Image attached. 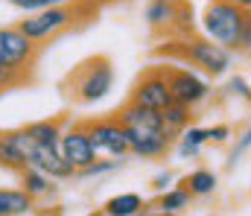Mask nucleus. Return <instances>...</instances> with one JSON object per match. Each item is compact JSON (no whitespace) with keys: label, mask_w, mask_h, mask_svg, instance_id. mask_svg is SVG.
<instances>
[{"label":"nucleus","mask_w":251,"mask_h":216,"mask_svg":"<svg viewBox=\"0 0 251 216\" xmlns=\"http://www.w3.org/2000/svg\"><path fill=\"white\" fill-rule=\"evenodd\" d=\"M158 53H164V56H170L176 62L193 65V68H199L201 73H207L213 79L225 76L228 68H231V62H234L231 59V50H225L222 44L210 41L207 35L204 38L201 35H178L167 47H158Z\"/></svg>","instance_id":"1"},{"label":"nucleus","mask_w":251,"mask_h":216,"mask_svg":"<svg viewBox=\"0 0 251 216\" xmlns=\"http://www.w3.org/2000/svg\"><path fill=\"white\" fill-rule=\"evenodd\" d=\"M111 85H114V65H111L108 56H94V59L82 62L64 79L67 96L79 105H91V102L105 99Z\"/></svg>","instance_id":"2"},{"label":"nucleus","mask_w":251,"mask_h":216,"mask_svg":"<svg viewBox=\"0 0 251 216\" xmlns=\"http://www.w3.org/2000/svg\"><path fill=\"white\" fill-rule=\"evenodd\" d=\"M82 15H85V12H82V3H73V6H70V0H67L62 6H50V9H41V12L26 15V18L18 21L15 26H18L29 41H35V44L41 47V44L59 38L62 32H67L70 26H76V24L82 21Z\"/></svg>","instance_id":"3"},{"label":"nucleus","mask_w":251,"mask_h":216,"mask_svg":"<svg viewBox=\"0 0 251 216\" xmlns=\"http://www.w3.org/2000/svg\"><path fill=\"white\" fill-rule=\"evenodd\" d=\"M201 26L210 41L222 44L225 50H237L240 35L246 29V9L237 6L234 0H210L204 6Z\"/></svg>","instance_id":"4"},{"label":"nucleus","mask_w":251,"mask_h":216,"mask_svg":"<svg viewBox=\"0 0 251 216\" xmlns=\"http://www.w3.org/2000/svg\"><path fill=\"white\" fill-rule=\"evenodd\" d=\"M88 129V138H91V146L100 155H108V158H117L123 161L128 155V135H126V126L114 117H100V120H88L85 123Z\"/></svg>","instance_id":"5"},{"label":"nucleus","mask_w":251,"mask_h":216,"mask_svg":"<svg viewBox=\"0 0 251 216\" xmlns=\"http://www.w3.org/2000/svg\"><path fill=\"white\" fill-rule=\"evenodd\" d=\"M38 44L29 41L18 26H0V65L29 73L38 59Z\"/></svg>","instance_id":"6"},{"label":"nucleus","mask_w":251,"mask_h":216,"mask_svg":"<svg viewBox=\"0 0 251 216\" xmlns=\"http://www.w3.org/2000/svg\"><path fill=\"white\" fill-rule=\"evenodd\" d=\"M128 102L152 108V111H164L170 102H176L173 94H170V82H167L164 68H146V71L140 73V79L134 82V91H131Z\"/></svg>","instance_id":"7"},{"label":"nucleus","mask_w":251,"mask_h":216,"mask_svg":"<svg viewBox=\"0 0 251 216\" xmlns=\"http://www.w3.org/2000/svg\"><path fill=\"white\" fill-rule=\"evenodd\" d=\"M167 73V82H170V94L176 102L187 105V108H196L199 102H204L210 96V85L190 68H164Z\"/></svg>","instance_id":"8"},{"label":"nucleus","mask_w":251,"mask_h":216,"mask_svg":"<svg viewBox=\"0 0 251 216\" xmlns=\"http://www.w3.org/2000/svg\"><path fill=\"white\" fill-rule=\"evenodd\" d=\"M59 152H62L64 164H67L73 172H79V169H85V167H91V164L97 161V152H94V146H91V138H88L85 123H70V126H64L62 141H59Z\"/></svg>","instance_id":"9"},{"label":"nucleus","mask_w":251,"mask_h":216,"mask_svg":"<svg viewBox=\"0 0 251 216\" xmlns=\"http://www.w3.org/2000/svg\"><path fill=\"white\" fill-rule=\"evenodd\" d=\"M126 135H128V155H134V158H161L173 146V138L155 126L126 129Z\"/></svg>","instance_id":"10"},{"label":"nucleus","mask_w":251,"mask_h":216,"mask_svg":"<svg viewBox=\"0 0 251 216\" xmlns=\"http://www.w3.org/2000/svg\"><path fill=\"white\" fill-rule=\"evenodd\" d=\"M24 132L29 135V141H32V144H41V146H50V149H59V141H62V132H64V117L29 123V126H24Z\"/></svg>","instance_id":"11"},{"label":"nucleus","mask_w":251,"mask_h":216,"mask_svg":"<svg viewBox=\"0 0 251 216\" xmlns=\"http://www.w3.org/2000/svg\"><path fill=\"white\" fill-rule=\"evenodd\" d=\"M190 120H193V108L187 105H181V102H170L164 111H161V123H164V132L176 141L184 129L190 126Z\"/></svg>","instance_id":"12"},{"label":"nucleus","mask_w":251,"mask_h":216,"mask_svg":"<svg viewBox=\"0 0 251 216\" xmlns=\"http://www.w3.org/2000/svg\"><path fill=\"white\" fill-rule=\"evenodd\" d=\"M21 190H24L26 196H32V199H44V196H50V193L56 190V184H53L50 175H44V172L26 167V169H21Z\"/></svg>","instance_id":"13"},{"label":"nucleus","mask_w":251,"mask_h":216,"mask_svg":"<svg viewBox=\"0 0 251 216\" xmlns=\"http://www.w3.org/2000/svg\"><path fill=\"white\" fill-rule=\"evenodd\" d=\"M35 208V199L24 190H3L0 187V216H24Z\"/></svg>","instance_id":"14"},{"label":"nucleus","mask_w":251,"mask_h":216,"mask_svg":"<svg viewBox=\"0 0 251 216\" xmlns=\"http://www.w3.org/2000/svg\"><path fill=\"white\" fill-rule=\"evenodd\" d=\"M176 6H178V0H149L146 3V21H149V26H155V29H170L173 26V21H176Z\"/></svg>","instance_id":"15"},{"label":"nucleus","mask_w":251,"mask_h":216,"mask_svg":"<svg viewBox=\"0 0 251 216\" xmlns=\"http://www.w3.org/2000/svg\"><path fill=\"white\" fill-rule=\"evenodd\" d=\"M140 208H146V205H143V199L137 193H120V196H114L105 205V214L108 216H134V214H140Z\"/></svg>","instance_id":"16"},{"label":"nucleus","mask_w":251,"mask_h":216,"mask_svg":"<svg viewBox=\"0 0 251 216\" xmlns=\"http://www.w3.org/2000/svg\"><path fill=\"white\" fill-rule=\"evenodd\" d=\"M184 187L190 190V196H210L216 190V175L210 169H196L184 178Z\"/></svg>","instance_id":"17"},{"label":"nucleus","mask_w":251,"mask_h":216,"mask_svg":"<svg viewBox=\"0 0 251 216\" xmlns=\"http://www.w3.org/2000/svg\"><path fill=\"white\" fill-rule=\"evenodd\" d=\"M204 144H207V129L187 126V129L181 132V146H178V152H181V158H196L199 149Z\"/></svg>","instance_id":"18"},{"label":"nucleus","mask_w":251,"mask_h":216,"mask_svg":"<svg viewBox=\"0 0 251 216\" xmlns=\"http://www.w3.org/2000/svg\"><path fill=\"white\" fill-rule=\"evenodd\" d=\"M190 190L187 187H176V190H167L164 196H161V211L164 214H178V211H184L190 208Z\"/></svg>","instance_id":"19"},{"label":"nucleus","mask_w":251,"mask_h":216,"mask_svg":"<svg viewBox=\"0 0 251 216\" xmlns=\"http://www.w3.org/2000/svg\"><path fill=\"white\" fill-rule=\"evenodd\" d=\"M170 29H176V35H193V6H190V3L178 0V6H176V21H173Z\"/></svg>","instance_id":"20"},{"label":"nucleus","mask_w":251,"mask_h":216,"mask_svg":"<svg viewBox=\"0 0 251 216\" xmlns=\"http://www.w3.org/2000/svg\"><path fill=\"white\" fill-rule=\"evenodd\" d=\"M12 9H18V12H26V15H32V12H41V9H50V6H62L67 0H6Z\"/></svg>","instance_id":"21"},{"label":"nucleus","mask_w":251,"mask_h":216,"mask_svg":"<svg viewBox=\"0 0 251 216\" xmlns=\"http://www.w3.org/2000/svg\"><path fill=\"white\" fill-rule=\"evenodd\" d=\"M24 82H29V73L12 71V68H3V65H0V94L18 88V85H24Z\"/></svg>","instance_id":"22"},{"label":"nucleus","mask_w":251,"mask_h":216,"mask_svg":"<svg viewBox=\"0 0 251 216\" xmlns=\"http://www.w3.org/2000/svg\"><path fill=\"white\" fill-rule=\"evenodd\" d=\"M117 167H120V161H117V158H114V161H94L91 167L79 169V175L91 178V175H102V172H111V169H117Z\"/></svg>","instance_id":"23"},{"label":"nucleus","mask_w":251,"mask_h":216,"mask_svg":"<svg viewBox=\"0 0 251 216\" xmlns=\"http://www.w3.org/2000/svg\"><path fill=\"white\" fill-rule=\"evenodd\" d=\"M246 149H251V126L246 129V132H243V138L237 141L234 152H231V167H234V164H237V161H240V158L246 155Z\"/></svg>","instance_id":"24"},{"label":"nucleus","mask_w":251,"mask_h":216,"mask_svg":"<svg viewBox=\"0 0 251 216\" xmlns=\"http://www.w3.org/2000/svg\"><path fill=\"white\" fill-rule=\"evenodd\" d=\"M228 91H231V94H237V96H243V99H251V88H249V82H246L243 76L231 79V82H228Z\"/></svg>","instance_id":"25"},{"label":"nucleus","mask_w":251,"mask_h":216,"mask_svg":"<svg viewBox=\"0 0 251 216\" xmlns=\"http://www.w3.org/2000/svg\"><path fill=\"white\" fill-rule=\"evenodd\" d=\"M237 50H246V53H251V9L246 12V29H243V35H240Z\"/></svg>","instance_id":"26"},{"label":"nucleus","mask_w":251,"mask_h":216,"mask_svg":"<svg viewBox=\"0 0 251 216\" xmlns=\"http://www.w3.org/2000/svg\"><path fill=\"white\" fill-rule=\"evenodd\" d=\"M228 138H231V129H228V126H213V129H207V141L225 144Z\"/></svg>","instance_id":"27"},{"label":"nucleus","mask_w":251,"mask_h":216,"mask_svg":"<svg viewBox=\"0 0 251 216\" xmlns=\"http://www.w3.org/2000/svg\"><path fill=\"white\" fill-rule=\"evenodd\" d=\"M170 181H173V175H170V172H161V175H155V178H152V187H155V190H167V184H170Z\"/></svg>","instance_id":"28"},{"label":"nucleus","mask_w":251,"mask_h":216,"mask_svg":"<svg viewBox=\"0 0 251 216\" xmlns=\"http://www.w3.org/2000/svg\"><path fill=\"white\" fill-rule=\"evenodd\" d=\"M234 3H237V6H243L246 12H249V9H251V0H234Z\"/></svg>","instance_id":"29"},{"label":"nucleus","mask_w":251,"mask_h":216,"mask_svg":"<svg viewBox=\"0 0 251 216\" xmlns=\"http://www.w3.org/2000/svg\"><path fill=\"white\" fill-rule=\"evenodd\" d=\"M152 216H173V214H164V211H161V214H152Z\"/></svg>","instance_id":"30"},{"label":"nucleus","mask_w":251,"mask_h":216,"mask_svg":"<svg viewBox=\"0 0 251 216\" xmlns=\"http://www.w3.org/2000/svg\"><path fill=\"white\" fill-rule=\"evenodd\" d=\"M134 216H140V214H134Z\"/></svg>","instance_id":"31"},{"label":"nucleus","mask_w":251,"mask_h":216,"mask_svg":"<svg viewBox=\"0 0 251 216\" xmlns=\"http://www.w3.org/2000/svg\"><path fill=\"white\" fill-rule=\"evenodd\" d=\"M105 216H108V214H105Z\"/></svg>","instance_id":"32"}]
</instances>
